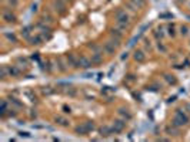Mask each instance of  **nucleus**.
<instances>
[{"label":"nucleus","instance_id":"7c9ffc66","mask_svg":"<svg viewBox=\"0 0 190 142\" xmlns=\"http://www.w3.org/2000/svg\"><path fill=\"white\" fill-rule=\"evenodd\" d=\"M144 45H146V48H149V50L151 48V44H150V41H149V40H144Z\"/></svg>","mask_w":190,"mask_h":142},{"label":"nucleus","instance_id":"f3484780","mask_svg":"<svg viewBox=\"0 0 190 142\" xmlns=\"http://www.w3.org/2000/svg\"><path fill=\"white\" fill-rule=\"evenodd\" d=\"M9 75H10V77H20V75H22V71H20L17 67L13 65V67L9 68Z\"/></svg>","mask_w":190,"mask_h":142},{"label":"nucleus","instance_id":"a211bd4d","mask_svg":"<svg viewBox=\"0 0 190 142\" xmlns=\"http://www.w3.org/2000/svg\"><path fill=\"white\" fill-rule=\"evenodd\" d=\"M154 36H156V37H157L159 40H162L164 37V29L162 26L160 27H157V30H156V31H154Z\"/></svg>","mask_w":190,"mask_h":142},{"label":"nucleus","instance_id":"20e7f679","mask_svg":"<svg viewBox=\"0 0 190 142\" xmlns=\"http://www.w3.org/2000/svg\"><path fill=\"white\" fill-rule=\"evenodd\" d=\"M126 127V119H114L113 121V134H120Z\"/></svg>","mask_w":190,"mask_h":142},{"label":"nucleus","instance_id":"0eeeda50","mask_svg":"<svg viewBox=\"0 0 190 142\" xmlns=\"http://www.w3.org/2000/svg\"><path fill=\"white\" fill-rule=\"evenodd\" d=\"M133 58H134L137 63H144V61H146V54H144L143 50L136 48V50H134V53H133Z\"/></svg>","mask_w":190,"mask_h":142},{"label":"nucleus","instance_id":"473e14b6","mask_svg":"<svg viewBox=\"0 0 190 142\" xmlns=\"http://www.w3.org/2000/svg\"><path fill=\"white\" fill-rule=\"evenodd\" d=\"M32 10H33V12H36V10H37V4H33V6H32Z\"/></svg>","mask_w":190,"mask_h":142},{"label":"nucleus","instance_id":"9d476101","mask_svg":"<svg viewBox=\"0 0 190 142\" xmlns=\"http://www.w3.org/2000/svg\"><path fill=\"white\" fill-rule=\"evenodd\" d=\"M74 132H76L77 135H87V134H90V132H89V129H87V127H86V124L77 125V127L74 128Z\"/></svg>","mask_w":190,"mask_h":142},{"label":"nucleus","instance_id":"f8f14e48","mask_svg":"<svg viewBox=\"0 0 190 142\" xmlns=\"http://www.w3.org/2000/svg\"><path fill=\"white\" fill-rule=\"evenodd\" d=\"M54 122L57 124V125H60V127H69V119H67V118H65V116H56V118H54Z\"/></svg>","mask_w":190,"mask_h":142},{"label":"nucleus","instance_id":"6ab92c4d","mask_svg":"<svg viewBox=\"0 0 190 142\" xmlns=\"http://www.w3.org/2000/svg\"><path fill=\"white\" fill-rule=\"evenodd\" d=\"M167 34H169L170 37H174V36H176V27H174L173 23L167 26Z\"/></svg>","mask_w":190,"mask_h":142},{"label":"nucleus","instance_id":"5701e85b","mask_svg":"<svg viewBox=\"0 0 190 142\" xmlns=\"http://www.w3.org/2000/svg\"><path fill=\"white\" fill-rule=\"evenodd\" d=\"M116 29H119L120 31L125 33L127 29H129V24H125V23H116Z\"/></svg>","mask_w":190,"mask_h":142},{"label":"nucleus","instance_id":"412c9836","mask_svg":"<svg viewBox=\"0 0 190 142\" xmlns=\"http://www.w3.org/2000/svg\"><path fill=\"white\" fill-rule=\"evenodd\" d=\"M30 30H32V27H24L23 29V31H22V36L24 37V39H30Z\"/></svg>","mask_w":190,"mask_h":142},{"label":"nucleus","instance_id":"bb28decb","mask_svg":"<svg viewBox=\"0 0 190 142\" xmlns=\"http://www.w3.org/2000/svg\"><path fill=\"white\" fill-rule=\"evenodd\" d=\"M180 34H182L183 37H186V36L189 34V27H187V26H182V27H180Z\"/></svg>","mask_w":190,"mask_h":142},{"label":"nucleus","instance_id":"9b49d317","mask_svg":"<svg viewBox=\"0 0 190 142\" xmlns=\"http://www.w3.org/2000/svg\"><path fill=\"white\" fill-rule=\"evenodd\" d=\"M110 37L111 39H117V40H123V31H120L119 29L113 27L110 30Z\"/></svg>","mask_w":190,"mask_h":142},{"label":"nucleus","instance_id":"a878e982","mask_svg":"<svg viewBox=\"0 0 190 142\" xmlns=\"http://www.w3.org/2000/svg\"><path fill=\"white\" fill-rule=\"evenodd\" d=\"M126 7H129V9L131 10V12H137V10H139V7L136 6V4H134L133 1H130V0H129V1L126 3Z\"/></svg>","mask_w":190,"mask_h":142},{"label":"nucleus","instance_id":"2eb2a0df","mask_svg":"<svg viewBox=\"0 0 190 142\" xmlns=\"http://www.w3.org/2000/svg\"><path fill=\"white\" fill-rule=\"evenodd\" d=\"M117 114L120 116H123V119H126V121H129V119L131 118V114L129 112V110H125V108H119Z\"/></svg>","mask_w":190,"mask_h":142},{"label":"nucleus","instance_id":"4468645a","mask_svg":"<svg viewBox=\"0 0 190 142\" xmlns=\"http://www.w3.org/2000/svg\"><path fill=\"white\" fill-rule=\"evenodd\" d=\"M3 20L7 21V23H16V16L12 14L10 12H4L3 13Z\"/></svg>","mask_w":190,"mask_h":142},{"label":"nucleus","instance_id":"f704fd0d","mask_svg":"<svg viewBox=\"0 0 190 142\" xmlns=\"http://www.w3.org/2000/svg\"><path fill=\"white\" fill-rule=\"evenodd\" d=\"M63 110H65V112H69V114H70V108H67V107H63Z\"/></svg>","mask_w":190,"mask_h":142},{"label":"nucleus","instance_id":"aec40b11","mask_svg":"<svg viewBox=\"0 0 190 142\" xmlns=\"http://www.w3.org/2000/svg\"><path fill=\"white\" fill-rule=\"evenodd\" d=\"M3 36H4V37H6V39L9 40V41H13V43H17V37H16V36H14L13 33H12V34H10V33L4 31V33H3Z\"/></svg>","mask_w":190,"mask_h":142},{"label":"nucleus","instance_id":"b1692460","mask_svg":"<svg viewBox=\"0 0 190 142\" xmlns=\"http://www.w3.org/2000/svg\"><path fill=\"white\" fill-rule=\"evenodd\" d=\"M57 65H59V71H62V72H66V70H67V67H65V64H63V60L62 58H57Z\"/></svg>","mask_w":190,"mask_h":142},{"label":"nucleus","instance_id":"423d86ee","mask_svg":"<svg viewBox=\"0 0 190 142\" xmlns=\"http://www.w3.org/2000/svg\"><path fill=\"white\" fill-rule=\"evenodd\" d=\"M79 63H80V68H83V70H89L93 65L92 60L87 58L86 56H79Z\"/></svg>","mask_w":190,"mask_h":142},{"label":"nucleus","instance_id":"cd10ccee","mask_svg":"<svg viewBox=\"0 0 190 142\" xmlns=\"http://www.w3.org/2000/svg\"><path fill=\"white\" fill-rule=\"evenodd\" d=\"M157 48H159V50H160L162 53H166V51H167L166 45H163V43H160V40H159V43H157Z\"/></svg>","mask_w":190,"mask_h":142},{"label":"nucleus","instance_id":"72a5a7b5","mask_svg":"<svg viewBox=\"0 0 190 142\" xmlns=\"http://www.w3.org/2000/svg\"><path fill=\"white\" fill-rule=\"evenodd\" d=\"M186 111H189V114H190V102H187V105H186Z\"/></svg>","mask_w":190,"mask_h":142},{"label":"nucleus","instance_id":"39448f33","mask_svg":"<svg viewBox=\"0 0 190 142\" xmlns=\"http://www.w3.org/2000/svg\"><path fill=\"white\" fill-rule=\"evenodd\" d=\"M67 64L70 65L72 68H80L79 57H76L73 53H69V54H67Z\"/></svg>","mask_w":190,"mask_h":142},{"label":"nucleus","instance_id":"1a4fd4ad","mask_svg":"<svg viewBox=\"0 0 190 142\" xmlns=\"http://www.w3.org/2000/svg\"><path fill=\"white\" fill-rule=\"evenodd\" d=\"M90 60H92L93 65H99L103 63V56H102V53H93Z\"/></svg>","mask_w":190,"mask_h":142},{"label":"nucleus","instance_id":"c85d7f7f","mask_svg":"<svg viewBox=\"0 0 190 142\" xmlns=\"http://www.w3.org/2000/svg\"><path fill=\"white\" fill-rule=\"evenodd\" d=\"M85 124H86V127H87V129H89V132L94 129V124H93L92 121H87V122H85Z\"/></svg>","mask_w":190,"mask_h":142},{"label":"nucleus","instance_id":"f03ea898","mask_svg":"<svg viewBox=\"0 0 190 142\" xmlns=\"http://www.w3.org/2000/svg\"><path fill=\"white\" fill-rule=\"evenodd\" d=\"M114 19H116V23H125V24H129V23H130V17H129V14L126 13V10H123V9L116 10Z\"/></svg>","mask_w":190,"mask_h":142},{"label":"nucleus","instance_id":"7ed1b4c3","mask_svg":"<svg viewBox=\"0 0 190 142\" xmlns=\"http://www.w3.org/2000/svg\"><path fill=\"white\" fill-rule=\"evenodd\" d=\"M102 50H103L106 54H109V56H114L116 51H117V45L113 44L110 40H109V41H106L105 44L102 45Z\"/></svg>","mask_w":190,"mask_h":142},{"label":"nucleus","instance_id":"c756f323","mask_svg":"<svg viewBox=\"0 0 190 142\" xmlns=\"http://www.w3.org/2000/svg\"><path fill=\"white\" fill-rule=\"evenodd\" d=\"M10 102H13L14 105H16V107H19V108H22V107H23V104L19 102V101H17L16 98H10Z\"/></svg>","mask_w":190,"mask_h":142},{"label":"nucleus","instance_id":"f257e3e1","mask_svg":"<svg viewBox=\"0 0 190 142\" xmlns=\"http://www.w3.org/2000/svg\"><path fill=\"white\" fill-rule=\"evenodd\" d=\"M171 124L174 125V127H184V125H187L189 124V116L186 115L184 112H182V110H176L174 112V116H173V119H171Z\"/></svg>","mask_w":190,"mask_h":142},{"label":"nucleus","instance_id":"ddd939ff","mask_svg":"<svg viewBox=\"0 0 190 142\" xmlns=\"http://www.w3.org/2000/svg\"><path fill=\"white\" fill-rule=\"evenodd\" d=\"M166 134H167V135L177 136L179 135V127H174L173 124H171L170 127H166Z\"/></svg>","mask_w":190,"mask_h":142},{"label":"nucleus","instance_id":"dca6fc26","mask_svg":"<svg viewBox=\"0 0 190 142\" xmlns=\"http://www.w3.org/2000/svg\"><path fill=\"white\" fill-rule=\"evenodd\" d=\"M99 132H100V135H102V136H109L110 134H113V128L105 125V127H102V128L99 129Z\"/></svg>","mask_w":190,"mask_h":142},{"label":"nucleus","instance_id":"2f4dec72","mask_svg":"<svg viewBox=\"0 0 190 142\" xmlns=\"http://www.w3.org/2000/svg\"><path fill=\"white\" fill-rule=\"evenodd\" d=\"M129 57V54H127V53H125V54H123V56H122V60H126V58Z\"/></svg>","mask_w":190,"mask_h":142},{"label":"nucleus","instance_id":"6e6552de","mask_svg":"<svg viewBox=\"0 0 190 142\" xmlns=\"http://www.w3.org/2000/svg\"><path fill=\"white\" fill-rule=\"evenodd\" d=\"M43 41H45V39H43L42 34H36V36H32V37L29 39V43L32 45H40Z\"/></svg>","mask_w":190,"mask_h":142},{"label":"nucleus","instance_id":"4be33fe9","mask_svg":"<svg viewBox=\"0 0 190 142\" xmlns=\"http://www.w3.org/2000/svg\"><path fill=\"white\" fill-rule=\"evenodd\" d=\"M164 80L169 83V84H176V78L170 75V74H164Z\"/></svg>","mask_w":190,"mask_h":142},{"label":"nucleus","instance_id":"393cba45","mask_svg":"<svg viewBox=\"0 0 190 142\" xmlns=\"http://www.w3.org/2000/svg\"><path fill=\"white\" fill-rule=\"evenodd\" d=\"M130 1H133L139 9H143V7L146 6V0H130Z\"/></svg>","mask_w":190,"mask_h":142},{"label":"nucleus","instance_id":"c9c22d12","mask_svg":"<svg viewBox=\"0 0 190 142\" xmlns=\"http://www.w3.org/2000/svg\"><path fill=\"white\" fill-rule=\"evenodd\" d=\"M20 136H29V134L27 132H20Z\"/></svg>","mask_w":190,"mask_h":142}]
</instances>
